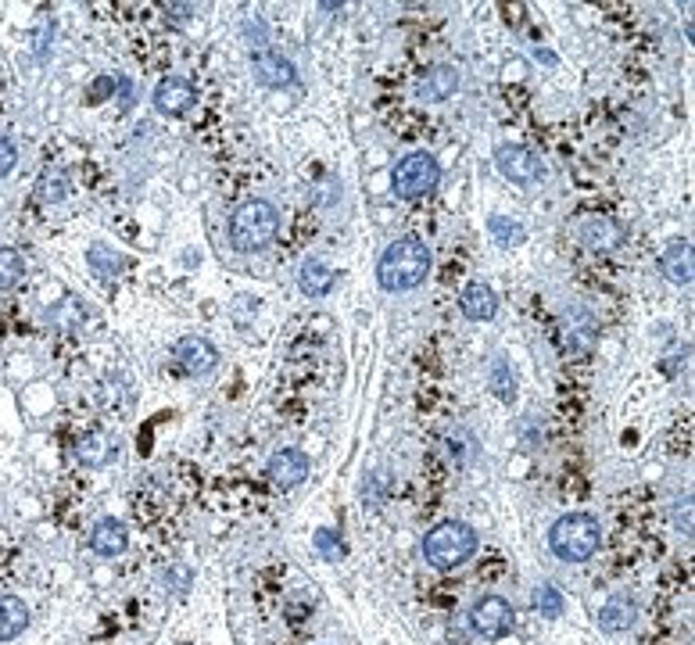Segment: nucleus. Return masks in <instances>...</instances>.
Segmentation results:
<instances>
[{
  "label": "nucleus",
  "mask_w": 695,
  "mask_h": 645,
  "mask_svg": "<svg viewBox=\"0 0 695 645\" xmlns=\"http://www.w3.org/2000/svg\"><path fill=\"white\" fill-rule=\"evenodd\" d=\"M430 273V251L420 237H402L391 248L380 255L377 266V280L384 291L398 294V291H412L420 287Z\"/></svg>",
  "instance_id": "nucleus-1"
},
{
  "label": "nucleus",
  "mask_w": 695,
  "mask_h": 645,
  "mask_svg": "<svg viewBox=\"0 0 695 645\" xmlns=\"http://www.w3.org/2000/svg\"><path fill=\"white\" fill-rule=\"evenodd\" d=\"M599 542H602L599 520L588 513L559 516L549 531L552 552H556L559 559H567V563H584V559H592L595 552H599Z\"/></svg>",
  "instance_id": "nucleus-2"
},
{
  "label": "nucleus",
  "mask_w": 695,
  "mask_h": 645,
  "mask_svg": "<svg viewBox=\"0 0 695 645\" xmlns=\"http://www.w3.org/2000/svg\"><path fill=\"white\" fill-rule=\"evenodd\" d=\"M477 549V531L463 520H445L423 538V559L434 570H452L473 556Z\"/></svg>",
  "instance_id": "nucleus-3"
},
{
  "label": "nucleus",
  "mask_w": 695,
  "mask_h": 645,
  "mask_svg": "<svg viewBox=\"0 0 695 645\" xmlns=\"http://www.w3.org/2000/svg\"><path fill=\"white\" fill-rule=\"evenodd\" d=\"M276 230H280V212L262 198L244 201L230 219V241L237 251L266 248V244L276 237Z\"/></svg>",
  "instance_id": "nucleus-4"
},
{
  "label": "nucleus",
  "mask_w": 695,
  "mask_h": 645,
  "mask_svg": "<svg viewBox=\"0 0 695 645\" xmlns=\"http://www.w3.org/2000/svg\"><path fill=\"white\" fill-rule=\"evenodd\" d=\"M438 180H441V165L430 151H412V155H405L402 162L395 165V172H391L395 194L409 201L430 194V190L438 187Z\"/></svg>",
  "instance_id": "nucleus-5"
},
{
  "label": "nucleus",
  "mask_w": 695,
  "mask_h": 645,
  "mask_svg": "<svg viewBox=\"0 0 695 645\" xmlns=\"http://www.w3.org/2000/svg\"><path fill=\"white\" fill-rule=\"evenodd\" d=\"M509 624H513V610H509V602L502 599V595H484L481 602H473L470 628H473V635H477V638H488V642H495V638L506 635Z\"/></svg>",
  "instance_id": "nucleus-6"
},
{
  "label": "nucleus",
  "mask_w": 695,
  "mask_h": 645,
  "mask_svg": "<svg viewBox=\"0 0 695 645\" xmlns=\"http://www.w3.org/2000/svg\"><path fill=\"white\" fill-rule=\"evenodd\" d=\"M495 165H498V172L506 176V180H513V183H538L541 180V162L538 158L527 151V147H520V144H502L495 151Z\"/></svg>",
  "instance_id": "nucleus-7"
},
{
  "label": "nucleus",
  "mask_w": 695,
  "mask_h": 645,
  "mask_svg": "<svg viewBox=\"0 0 695 645\" xmlns=\"http://www.w3.org/2000/svg\"><path fill=\"white\" fill-rule=\"evenodd\" d=\"M155 108L162 115H187L190 108H194V101H198V94H194V86L187 83L183 76H169V79H162V83L155 86Z\"/></svg>",
  "instance_id": "nucleus-8"
},
{
  "label": "nucleus",
  "mask_w": 695,
  "mask_h": 645,
  "mask_svg": "<svg viewBox=\"0 0 695 645\" xmlns=\"http://www.w3.org/2000/svg\"><path fill=\"white\" fill-rule=\"evenodd\" d=\"M176 359H180V366L187 373H194V377H205V373L215 370L219 352H215V344L208 341V337L190 334V337H180V344H176Z\"/></svg>",
  "instance_id": "nucleus-9"
},
{
  "label": "nucleus",
  "mask_w": 695,
  "mask_h": 645,
  "mask_svg": "<svg viewBox=\"0 0 695 645\" xmlns=\"http://www.w3.org/2000/svg\"><path fill=\"white\" fill-rule=\"evenodd\" d=\"M305 473H309V456L298 452V448H280V452H273V459H269V477H273L280 488L301 484L305 481Z\"/></svg>",
  "instance_id": "nucleus-10"
},
{
  "label": "nucleus",
  "mask_w": 695,
  "mask_h": 645,
  "mask_svg": "<svg viewBox=\"0 0 695 645\" xmlns=\"http://www.w3.org/2000/svg\"><path fill=\"white\" fill-rule=\"evenodd\" d=\"M660 269L667 273L670 284H692V276H695V255H692V244L688 241H670L667 248H663V258H660Z\"/></svg>",
  "instance_id": "nucleus-11"
},
{
  "label": "nucleus",
  "mask_w": 695,
  "mask_h": 645,
  "mask_svg": "<svg viewBox=\"0 0 695 645\" xmlns=\"http://www.w3.org/2000/svg\"><path fill=\"white\" fill-rule=\"evenodd\" d=\"M581 241L588 248L610 251L624 241V226L617 219H610V215H588V219H581Z\"/></svg>",
  "instance_id": "nucleus-12"
},
{
  "label": "nucleus",
  "mask_w": 695,
  "mask_h": 645,
  "mask_svg": "<svg viewBox=\"0 0 695 645\" xmlns=\"http://www.w3.org/2000/svg\"><path fill=\"white\" fill-rule=\"evenodd\" d=\"M251 65H255V79L262 86H291L294 83V65L284 58V54L258 51L255 58H251Z\"/></svg>",
  "instance_id": "nucleus-13"
},
{
  "label": "nucleus",
  "mask_w": 695,
  "mask_h": 645,
  "mask_svg": "<svg viewBox=\"0 0 695 645\" xmlns=\"http://www.w3.org/2000/svg\"><path fill=\"white\" fill-rule=\"evenodd\" d=\"M334 284H337V273L323 262V258H305V262H301V273H298L301 294L323 298V294H330V287Z\"/></svg>",
  "instance_id": "nucleus-14"
},
{
  "label": "nucleus",
  "mask_w": 695,
  "mask_h": 645,
  "mask_svg": "<svg viewBox=\"0 0 695 645\" xmlns=\"http://www.w3.org/2000/svg\"><path fill=\"white\" fill-rule=\"evenodd\" d=\"M90 545H94L97 556H122L129 545V531L122 520H112V516H104L101 524L94 527L90 534Z\"/></svg>",
  "instance_id": "nucleus-15"
},
{
  "label": "nucleus",
  "mask_w": 695,
  "mask_h": 645,
  "mask_svg": "<svg viewBox=\"0 0 695 645\" xmlns=\"http://www.w3.org/2000/svg\"><path fill=\"white\" fill-rule=\"evenodd\" d=\"M29 628V606L18 595H0V642H11Z\"/></svg>",
  "instance_id": "nucleus-16"
},
{
  "label": "nucleus",
  "mask_w": 695,
  "mask_h": 645,
  "mask_svg": "<svg viewBox=\"0 0 695 645\" xmlns=\"http://www.w3.org/2000/svg\"><path fill=\"white\" fill-rule=\"evenodd\" d=\"M459 309H463L466 319H477V323H484V319H491L498 312V298H495V291H491L488 284H470L463 291V298H459Z\"/></svg>",
  "instance_id": "nucleus-17"
},
{
  "label": "nucleus",
  "mask_w": 695,
  "mask_h": 645,
  "mask_svg": "<svg viewBox=\"0 0 695 645\" xmlns=\"http://www.w3.org/2000/svg\"><path fill=\"white\" fill-rule=\"evenodd\" d=\"M635 617H638V606L627 599V595H613V599L599 610L602 631H627L635 624Z\"/></svg>",
  "instance_id": "nucleus-18"
},
{
  "label": "nucleus",
  "mask_w": 695,
  "mask_h": 645,
  "mask_svg": "<svg viewBox=\"0 0 695 645\" xmlns=\"http://www.w3.org/2000/svg\"><path fill=\"white\" fill-rule=\"evenodd\" d=\"M455 90H459V72L448 69V65L430 69L427 79L420 83V97H423V101H448Z\"/></svg>",
  "instance_id": "nucleus-19"
},
{
  "label": "nucleus",
  "mask_w": 695,
  "mask_h": 645,
  "mask_svg": "<svg viewBox=\"0 0 695 645\" xmlns=\"http://www.w3.org/2000/svg\"><path fill=\"white\" fill-rule=\"evenodd\" d=\"M76 456L83 466H104L108 463V456H112V441H108L104 430H86L76 445Z\"/></svg>",
  "instance_id": "nucleus-20"
},
{
  "label": "nucleus",
  "mask_w": 695,
  "mask_h": 645,
  "mask_svg": "<svg viewBox=\"0 0 695 645\" xmlns=\"http://www.w3.org/2000/svg\"><path fill=\"white\" fill-rule=\"evenodd\" d=\"M86 258H90V269H94L97 276H115L126 269V255H119V251H112L108 244H94V248L86 251Z\"/></svg>",
  "instance_id": "nucleus-21"
},
{
  "label": "nucleus",
  "mask_w": 695,
  "mask_h": 645,
  "mask_svg": "<svg viewBox=\"0 0 695 645\" xmlns=\"http://www.w3.org/2000/svg\"><path fill=\"white\" fill-rule=\"evenodd\" d=\"M26 273V262L15 248H0V291H11V287L22 280Z\"/></svg>",
  "instance_id": "nucleus-22"
},
{
  "label": "nucleus",
  "mask_w": 695,
  "mask_h": 645,
  "mask_svg": "<svg viewBox=\"0 0 695 645\" xmlns=\"http://www.w3.org/2000/svg\"><path fill=\"white\" fill-rule=\"evenodd\" d=\"M488 230H491V237H495L498 248H513V244H520V241L527 237L524 226H520V223H509L506 215H491Z\"/></svg>",
  "instance_id": "nucleus-23"
},
{
  "label": "nucleus",
  "mask_w": 695,
  "mask_h": 645,
  "mask_svg": "<svg viewBox=\"0 0 695 645\" xmlns=\"http://www.w3.org/2000/svg\"><path fill=\"white\" fill-rule=\"evenodd\" d=\"M65 194H69V180H65V172H43L40 183H36V201L51 205V201H61Z\"/></svg>",
  "instance_id": "nucleus-24"
},
{
  "label": "nucleus",
  "mask_w": 695,
  "mask_h": 645,
  "mask_svg": "<svg viewBox=\"0 0 695 645\" xmlns=\"http://www.w3.org/2000/svg\"><path fill=\"white\" fill-rule=\"evenodd\" d=\"M538 606H541V613H545V617H559V613H563V595H559L552 585H541Z\"/></svg>",
  "instance_id": "nucleus-25"
},
{
  "label": "nucleus",
  "mask_w": 695,
  "mask_h": 645,
  "mask_svg": "<svg viewBox=\"0 0 695 645\" xmlns=\"http://www.w3.org/2000/svg\"><path fill=\"white\" fill-rule=\"evenodd\" d=\"M491 380H495V391H498V398H513L516 395V387H513V380L506 377V362H495L491 366Z\"/></svg>",
  "instance_id": "nucleus-26"
},
{
  "label": "nucleus",
  "mask_w": 695,
  "mask_h": 645,
  "mask_svg": "<svg viewBox=\"0 0 695 645\" xmlns=\"http://www.w3.org/2000/svg\"><path fill=\"white\" fill-rule=\"evenodd\" d=\"M15 162H18L15 144H11L8 137H0V176H8V172L15 169Z\"/></svg>",
  "instance_id": "nucleus-27"
},
{
  "label": "nucleus",
  "mask_w": 695,
  "mask_h": 645,
  "mask_svg": "<svg viewBox=\"0 0 695 645\" xmlns=\"http://www.w3.org/2000/svg\"><path fill=\"white\" fill-rule=\"evenodd\" d=\"M316 545H319V549H323V552H327L330 559H341V552H344V545H337L327 531H319V534H316Z\"/></svg>",
  "instance_id": "nucleus-28"
},
{
  "label": "nucleus",
  "mask_w": 695,
  "mask_h": 645,
  "mask_svg": "<svg viewBox=\"0 0 695 645\" xmlns=\"http://www.w3.org/2000/svg\"><path fill=\"white\" fill-rule=\"evenodd\" d=\"M674 520H678L681 531L692 534V499H685V509L678 506V513H674Z\"/></svg>",
  "instance_id": "nucleus-29"
}]
</instances>
